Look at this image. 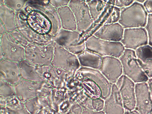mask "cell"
Masks as SVG:
<instances>
[{"instance_id":"1","label":"cell","mask_w":152,"mask_h":114,"mask_svg":"<svg viewBox=\"0 0 152 114\" xmlns=\"http://www.w3.org/2000/svg\"><path fill=\"white\" fill-rule=\"evenodd\" d=\"M75 77L80 81L84 93L91 99L102 98L105 100L110 94L113 84L99 70L81 67L76 72Z\"/></svg>"},{"instance_id":"2","label":"cell","mask_w":152,"mask_h":114,"mask_svg":"<svg viewBox=\"0 0 152 114\" xmlns=\"http://www.w3.org/2000/svg\"><path fill=\"white\" fill-rule=\"evenodd\" d=\"M148 16L143 5L135 1L128 7L121 9V17L118 23L124 29L145 28Z\"/></svg>"},{"instance_id":"3","label":"cell","mask_w":152,"mask_h":114,"mask_svg":"<svg viewBox=\"0 0 152 114\" xmlns=\"http://www.w3.org/2000/svg\"><path fill=\"white\" fill-rule=\"evenodd\" d=\"M55 42L38 45L29 43L26 47L25 60L38 66L51 65L53 58Z\"/></svg>"},{"instance_id":"4","label":"cell","mask_w":152,"mask_h":114,"mask_svg":"<svg viewBox=\"0 0 152 114\" xmlns=\"http://www.w3.org/2000/svg\"><path fill=\"white\" fill-rule=\"evenodd\" d=\"M86 49L101 56H111L119 58L126 49L121 42L102 40L92 35L85 40Z\"/></svg>"},{"instance_id":"5","label":"cell","mask_w":152,"mask_h":114,"mask_svg":"<svg viewBox=\"0 0 152 114\" xmlns=\"http://www.w3.org/2000/svg\"><path fill=\"white\" fill-rule=\"evenodd\" d=\"M123 67V75L135 83L147 82L149 78L140 66L134 50L125 49L119 58Z\"/></svg>"},{"instance_id":"6","label":"cell","mask_w":152,"mask_h":114,"mask_svg":"<svg viewBox=\"0 0 152 114\" xmlns=\"http://www.w3.org/2000/svg\"><path fill=\"white\" fill-rule=\"evenodd\" d=\"M81 34L77 31H68L62 28L53 38V40L57 44L77 56L86 50L85 40L82 39Z\"/></svg>"},{"instance_id":"7","label":"cell","mask_w":152,"mask_h":114,"mask_svg":"<svg viewBox=\"0 0 152 114\" xmlns=\"http://www.w3.org/2000/svg\"><path fill=\"white\" fill-rule=\"evenodd\" d=\"M20 63L25 60V48L16 41L9 33L1 36V59Z\"/></svg>"},{"instance_id":"8","label":"cell","mask_w":152,"mask_h":114,"mask_svg":"<svg viewBox=\"0 0 152 114\" xmlns=\"http://www.w3.org/2000/svg\"><path fill=\"white\" fill-rule=\"evenodd\" d=\"M51 64L55 67L75 74L81 67L77 55L55 42L53 58Z\"/></svg>"},{"instance_id":"9","label":"cell","mask_w":152,"mask_h":114,"mask_svg":"<svg viewBox=\"0 0 152 114\" xmlns=\"http://www.w3.org/2000/svg\"><path fill=\"white\" fill-rule=\"evenodd\" d=\"M75 17L77 31L82 34L89 29L94 21L86 1L72 0L68 5Z\"/></svg>"},{"instance_id":"10","label":"cell","mask_w":152,"mask_h":114,"mask_svg":"<svg viewBox=\"0 0 152 114\" xmlns=\"http://www.w3.org/2000/svg\"><path fill=\"white\" fill-rule=\"evenodd\" d=\"M23 10L27 15V23L34 31L39 34L50 35L52 24L45 15L39 11L32 9L27 4Z\"/></svg>"},{"instance_id":"11","label":"cell","mask_w":152,"mask_h":114,"mask_svg":"<svg viewBox=\"0 0 152 114\" xmlns=\"http://www.w3.org/2000/svg\"><path fill=\"white\" fill-rule=\"evenodd\" d=\"M126 49L136 50L148 44V37L145 28L124 29L123 39L121 42Z\"/></svg>"},{"instance_id":"12","label":"cell","mask_w":152,"mask_h":114,"mask_svg":"<svg viewBox=\"0 0 152 114\" xmlns=\"http://www.w3.org/2000/svg\"><path fill=\"white\" fill-rule=\"evenodd\" d=\"M26 15L17 14L16 23L17 29L28 42L38 45H44L53 40L50 35H42L37 33L28 25Z\"/></svg>"},{"instance_id":"13","label":"cell","mask_w":152,"mask_h":114,"mask_svg":"<svg viewBox=\"0 0 152 114\" xmlns=\"http://www.w3.org/2000/svg\"><path fill=\"white\" fill-rule=\"evenodd\" d=\"M115 84L118 88L126 111L135 110L136 107L135 83L128 77L123 75Z\"/></svg>"},{"instance_id":"14","label":"cell","mask_w":152,"mask_h":114,"mask_svg":"<svg viewBox=\"0 0 152 114\" xmlns=\"http://www.w3.org/2000/svg\"><path fill=\"white\" fill-rule=\"evenodd\" d=\"M42 2H27L26 4L32 9L42 12L50 20L52 24V30L50 36L55 37L62 29L61 24L57 9L47 1Z\"/></svg>"},{"instance_id":"15","label":"cell","mask_w":152,"mask_h":114,"mask_svg":"<svg viewBox=\"0 0 152 114\" xmlns=\"http://www.w3.org/2000/svg\"><path fill=\"white\" fill-rule=\"evenodd\" d=\"M135 110L140 114L152 112V99L147 82L135 84Z\"/></svg>"},{"instance_id":"16","label":"cell","mask_w":152,"mask_h":114,"mask_svg":"<svg viewBox=\"0 0 152 114\" xmlns=\"http://www.w3.org/2000/svg\"><path fill=\"white\" fill-rule=\"evenodd\" d=\"M99 70L112 84L116 83L123 75V67L121 62L119 58L115 57H103Z\"/></svg>"},{"instance_id":"17","label":"cell","mask_w":152,"mask_h":114,"mask_svg":"<svg viewBox=\"0 0 152 114\" xmlns=\"http://www.w3.org/2000/svg\"><path fill=\"white\" fill-rule=\"evenodd\" d=\"M124 28L119 23L104 24L93 35L108 41L121 42L123 39Z\"/></svg>"},{"instance_id":"18","label":"cell","mask_w":152,"mask_h":114,"mask_svg":"<svg viewBox=\"0 0 152 114\" xmlns=\"http://www.w3.org/2000/svg\"><path fill=\"white\" fill-rule=\"evenodd\" d=\"M104 114H124L126 112L118 88L113 84L110 94L104 100Z\"/></svg>"},{"instance_id":"19","label":"cell","mask_w":152,"mask_h":114,"mask_svg":"<svg viewBox=\"0 0 152 114\" xmlns=\"http://www.w3.org/2000/svg\"><path fill=\"white\" fill-rule=\"evenodd\" d=\"M137 61L149 78H152V47L148 44L135 51Z\"/></svg>"},{"instance_id":"20","label":"cell","mask_w":152,"mask_h":114,"mask_svg":"<svg viewBox=\"0 0 152 114\" xmlns=\"http://www.w3.org/2000/svg\"><path fill=\"white\" fill-rule=\"evenodd\" d=\"M77 56L81 67L100 70L103 57L99 54L86 49Z\"/></svg>"},{"instance_id":"21","label":"cell","mask_w":152,"mask_h":114,"mask_svg":"<svg viewBox=\"0 0 152 114\" xmlns=\"http://www.w3.org/2000/svg\"><path fill=\"white\" fill-rule=\"evenodd\" d=\"M17 13L4 4H0L1 23L5 28L7 33L17 29L16 23Z\"/></svg>"},{"instance_id":"22","label":"cell","mask_w":152,"mask_h":114,"mask_svg":"<svg viewBox=\"0 0 152 114\" xmlns=\"http://www.w3.org/2000/svg\"><path fill=\"white\" fill-rule=\"evenodd\" d=\"M62 28L66 30L77 31V24L74 13L68 5L57 10Z\"/></svg>"},{"instance_id":"23","label":"cell","mask_w":152,"mask_h":114,"mask_svg":"<svg viewBox=\"0 0 152 114\" xmlns=\"http://www.w3.org/2000/svg\"><path fill=\"white\" fill-rule=\"evenodd\" d=\"M0 68L1 74L10 79L16 78L20 72L19 63L7 60L1 59Z\"/></svg>"},{"instance_id":"24","label":"cell","mask_w":152,"mask_h":114,"mask_svg":"<svg viewBox=\"0 0 152 114\" xmlns=\"http://www.w3.org/2000/svg\"><path fill=\"white\" fill-rule=\"evenodd\" d=\"M107 1L101 0L86 1L94 21L97 20L102 13L106 5Z\"/></svg>"},{"instance_id":"25","label":"cell","mask_w":152,"mask_h":114,"mask_svg":"<svg viewBox=\"0 0 152 114\" xmlns=\"http://www.w3.org/2000/svg\"><path fill=\"white\" fill-rule=\"evenodd\" d=\"M28 1L21 0V1H12V0H5L4 4L7 6L14 11L16 13L21 11L26 6Z\"/></svg>"},{"instance_id":"26","label":"cell","mask_w":152,"mask_h":114,"mask_svg":"<svg viewBox=\"0 0 152 114\" xmlns=\"http://www.w3.org/2000/svg\"><path fill=\"white\" fill-rule=\"evenodd\" d=\"M120 17L121 9L113 6L111 14H110L104 24H114L118 23Z\"/></svg>"},{"instance_id":"27","label":"cell","mask_w":152,"mask_h":114,"mask_svg":"<svg viewBox=\"0 0 152 114\" xmlns=\"http://www.w3.org/2000/svg\"><path fill=\"white\" fill-rule=\"evenodd\" d=\"M11 36L15 39L16 41L21 44L24 47L26 48L29 44L28 41L23 36L20 32L17 29L9 33Z\"/></svg>"},{"instance_id":"28","label":"cell","mask_w":152,"mask_h":114,"mask_svg":"<svg viewBox=\"0 0 152 114\" xmlns=\"http://www.w3.org/2000/svg\"><path fill=\"white\" fill-rule=\"evenodd\" d=\"M104 100L102 98L92 99L91 101L92 110L96 112H100L104 109Z\"/></svg>"},{"instance_id":"29","label":"cell","mask_w":152,"mask_h":114,"mask_svg":"<svg viewBox=\"0 0 152 114\" xmlns=\"http://www.w3.org/2000/svg\"><path fill=\"white\" fill-rule=\"evenodd\" d=\"M145 28L148 37V45L152 47V14H148L147 24Z\"/></svg>"},{"instance_id":"30","label":"cell","mask_w":152,"mask_h":114,"mask_svg":"<svg viewBox=\"0 0 152 114\" xmlns=\"http://www.w3.org/2000/svg\"><path fill=\"white\" fill-rule=\"evenodd\" d=\"M134 1V0H117L115 1L114 6L121 9L129 6Z\"/></svg>"},{"instance_id":"31","label":"cell","mask_w":152,"mask_h":114,"mask_svg":"<svg viewBox=\"0 0 152 114\" xmlns=\"http://www.w3.org/2000/svg\"><path fill=\"white\" fill-rule=\"evenodd\" d=\"M51 5L57 9L62 7L68 5L70 1H59V0H51L49 1Z\"/></svg>"},{"instance_id":"32","label":"cell","mask_w":152,"mask_h":114,"mask_svg":"<svg viewBox=\"0 0 152 114\" xmlns=\"http://www.w3.org/2000/svg\"><path fill=\"white\" fill-rule=\"evenodd\" d=\"M148 14H152V0H146L143 4Z\"/></svg>"},{"instance_id":"33","label":"cell","mask_w":152,"mask_h":114,"mask_svg":"<svg viewBox=\"0 0 152 114\" xmlns=\"http://www.w3.org/2000/svg\"><path fill=\"white\" fill-rule=\"evenodd\" d=\"M83 114H104V111L96 112L93 110L88 109L84 111Z\"/></svg>"},{"instance_id":"34","label":"cell","mask_w":152,"mask_h":114,"mask_svg":"<svg viewBox=\"0 0 152 114\" xmlns=\"http://www.w3.org/2000/svg\"><path fill=\"white\" fill-rule=\"evenodd\" d=\"M147 83L148 85L152 99V78L149 79L147 81Z\"/></svg>"},{"instance_id":"35","label":"cell","mask_w":152,"mask_h":114,"mask_svg":"<svg viewBox=\"0 0 152 114\" xmlns=\"http://www.w3.org/2000/svg\"><path fill=\"white\" fill-rule=\"evenodd\" d=\"M124 114H140L138 113L137 111L136 110L131 111H126L125 113Z\"/></svg>"},{"instance_id":"36","label":"cell","mask_w":152,"mask_h":114,"mask_svg":"<svg viewBox=\"0 0 152 114\" xmlns=\"http://www.w3.org/2000/svg\"><path fill=\"white\" fill-rule=\"evenodd\" d=\"M137 2L140 3L142 4H144V3L145 2V0H143V1H136Z\"/></svg>"},{"instance_id":"37","label":"cell","mask_w":152,"mask_h":114,"mask_svg":"<svg viewBox=\"0 0 152 114\" xmlns=\"http://www.w3.org/2000/svg\"><path fill=\"white\" fill-rule=\"evenodd\" d=\"M149 114H152V113H150Z\"/></svg>"}]
</instances>
